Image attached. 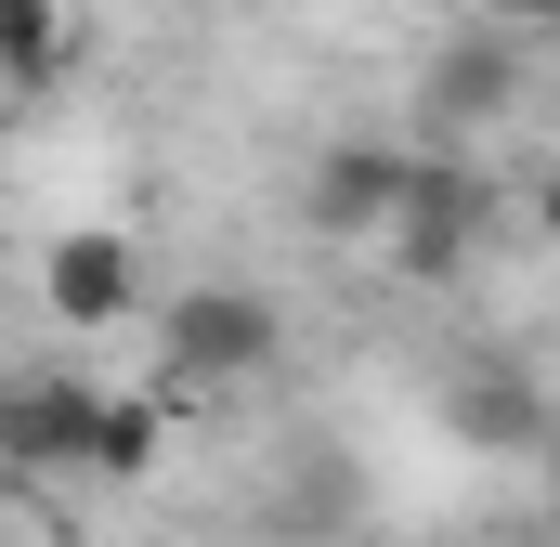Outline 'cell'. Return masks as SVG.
<instances>
[{
  "instance_id": "2",
  "label": "cell",
  "mask_w": 560,
  "mask_h": 547,
  "mask_svg": "<svg viewBox=\"0 0 560 547\" xmlns=\"http://www.w3.org/2000/svg\"><path fill=\"white\" fill-rule=\"evenodd\" d=\"M92 379H0V482H66L92 469Z\"/></svg>"
},
{
  "instance_id": "9",
  "label": "cell",
  "mask_w": 560,
  "mask_h": 547,
  "mask_svg": "<svg viewBox=\"0 0 560 547\" xmlns=\"http://www.w3.org/2000/svg\"><path fill=\"white\" fill-rule=\"evenodd\" d=\"M66 53H79L66 0H0V79H13V92H52V79H66Z\"/></svg>"
},
{
  "instance_id": "3",
  "label": "cell",
  "mask_w": 560,
  "mask_h": 547,
  "mask_svg": "<svg viewBox=\"0 0 560 547\" xmlns=\"http://www.w3.org/2000/svg\"><path fill=\"white\" fill-rule=\"evenodd\" d=\"M392 248H405V274H456L469 248H482V170L469 156H418L405 170V209H392Z\"/></svg>"
},
{
  "instance_id": "10",
  "label": "cell",
  "mask_w": 560,
  "mask_h": 547,
  "mask_svg": "<svg viewBox=\"0 0 560 547\" xmlns=\"http://www.w3.org/2000/svg\"><path fill=\"white\" fill-rule=\"evenodd\" d=\"M482 26H509V39H522V26H548V39H560V0H482Z\"/></svg>"
},
{
  "instance_id": "6",
  "label": "cell",
  "mask_w": 560,
  "mask_h": 547,
  "mask_svg": "<svg viewBox=\"0 0 560 547\" xmlns=\"http://www.w3.org/2000/svg\"><path fill=\"white\" fill-rule=\"evenodd\" d=\"M443 417H456L469 456H548V417H560V405L522 379V365H469V379L443 392Z\"/></svg>"
},
{
  "instance_id": "12",
  "label": "cell",
  "mask_w": 560,
  "mask_h": 547,
  "mask_svg": "<svg viewBox=\"0 0 560 547\" xmlns=\"http://www.w3.org/2000/svg\"><path fill=\"white\" fill-rule=\"evenodd\" d=\"M548 469H560V417H548Z\"/></svg>"
},
{
  "instance_id": "4",
  "label": "cell",
  "mask_w": 560,
  "mask_h": 547,
  "mask_svg": "<svg viewBox=\"0 0 560 547\" xmlns=\"http://www.w3.org/2000/svg\"><path fill=\"white\" fill-rule=\"evenodd\" d=\"M39 300H52V326H79V339H92V326H131L143 313L131 235H105V222H92V235H52V248H39Z\"/></svg>"
},
{
  "instance_id": "11",
  "label": "cell",
  "mask_w": 560,
  "mask_h": 547,
  "mask_svg": "<svg viewBox=\"0 0 560 547\" xmlns=\"http://www.w3.org/2000/svg\"><path fill=\"white\" fill-rule=\"evenodd\" d=\"M535 222H548V235H560V170H548V183H535Z\"/></svg>"
},
{
  "instance_id": "7",
  "label": "cell",
  "mask_w": 560,
  "mask_h": 547,
  "mask_svg": "<svg viewBox=\"0 0 560 547\" xmlns=\"http://www.w3.org/2000/svg\"><path fill=\"white\" fill-rule=\"evenodd\" d=\"M509 92H522V66H509V26H482V39H456L443 66L418 79V105L443 131H469V118H509Z\"/></svg>"
},
{
  "instance_id": "8",
  "label": "cell",
  "mask_w": 560,
  "mask_h": 547,
  "mask_svg": "<svg viewBox=\"0 0 560 547\" xmlns=\"http://www.w3.org/2000/svg\"><path fill=\"white\" fill-rule=\"evenodd\" d=\"M156 456H170V417L143 405V392H105V405H92V469H79V482H143Z\"/></svg>"
},
{
  "instance_id": "1",
  "label": "cell",
  "mask_w": 560,
  "mask_h": 547,
  "mask_svg": "<svg viewBox=\"0 0 560 547\" xmlns=\"http://www.w3.org/2000/svg\"><path fill=\"white\" fill-rule=\"evenodd\" d=\"M275 352H287V313L261 287H183L170 326H156V379H170V392H235V379H261Z\"/></svg>"
},
{
  "instance_id": "5",
  "label": "cell",
  "mask_w": 560,
  "mask_h": 547,
  "mask_svg": "<svg viewBox=\"0 0 560 547\" xmlns=\"http://www.w3.org/2000/svg\"><path fill=\"white\" fill-rule=\"evenodd\" d=\"M405 143H326L313 156V183H300V209H313V235H392V209H405Z\"/></svg>"
}]
</instances>
